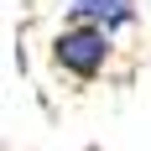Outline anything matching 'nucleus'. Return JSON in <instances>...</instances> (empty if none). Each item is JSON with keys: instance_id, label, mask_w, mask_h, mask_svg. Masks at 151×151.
Here are the masks:
<instances>
[{"instance_id": "1", "label": "nucleus", "mask_w": 151, "mask_h": 151, "mask_svg": "<svg viewBox=\"0 0 151 151\" xmlns=\"http://www.w3.org/2000/svg\"><path fill=\"white\" fill-rule=\"evenodd\" d=\"M109 58H115V37L89 21H68V26L52 37V68L78 83H94V78H104Z\"/></svg>"}, {"instance_id": "2", "label": "nucleus", "mask_w": 151, "mask_h": 151, "mask_svg": "<svg viewBox=\"0 0 151 151\" xmlns=\"http://www.w3.org/2000/svg\"><path fill=\"white\" fill-rule=\"evenodd\" d=\"M68 11V21H89V26H99V31H130L136 26V16H141V5L136 0H68L63 5Z\"/></svg>"}]
</instances>
